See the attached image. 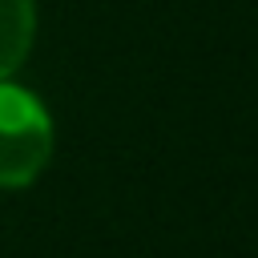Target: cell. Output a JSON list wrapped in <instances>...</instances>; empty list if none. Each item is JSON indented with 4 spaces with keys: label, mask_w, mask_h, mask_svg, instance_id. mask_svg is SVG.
Returning <instances> with one entry per match:
<instances>
[{
    "label": "cell",
    "mask_w": 258,
    "mask_h": 258,
    "mask_svg": "<svg viewBox=\"0 0 258 258\" xmlns=\"http://www.w3.org/2000/svg\"><path fill=\"white\" fill-rule=\"evenodd\" d=\"M52 153V121L36 93L0 81V185H28Z\"/></svg>",
    "instance_id": "cell-1"
},
{
    "label": "cell",
    "mask_w": 258,
    "mask_h": 258,
    "mask_svg": "<svg viewBox=\"0 0 258 258\" xmlns=\"http://www.w3.org/2000/svg\"><path fill=\"white\" fill-rule=\"evenodd\" d=\"M36 32V4L32 0H0V81L20 69L32 48Z\"/></svg>",
    "instance_id": "cell-2"
}]
</instances>
